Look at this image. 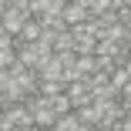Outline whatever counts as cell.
Wrapping results in <instances>:
<instances>
[{
	"label": "cell",
	"instance_id": "6da1fadb",
	"mask_svg": "<svg viewBox=\"0 0 131 131\" xmlns=\"http://www.w3.org/2000/svg\"><path fill=\"white\" fill-rule=\"evenodd\" d=\"M27 20H34V14H30V0H7L4 10H0V30L20 37V30L27 27Z\"/></svg>",
	"mask_w": 131,
	"mask_h": 131
},
{
	"label": "cell",
	"instance_id": "7a4b0ae2",
	"mask_svg": "<svg viewBox=\"0 0 131 131\" xmlns=\"http://www.w3.org/2000/svg\"><path fill=\"white\" fill-rule=\"evenodd\" d=\"M84 20H88V0H67L64 4V24L67 27H77Z\"/></svg>",
	"mask_w": 131,
	"mask_h": 131
},
{
	"label": "cell",
	"instance_id": "3957f363",
	"mask_svg": "<svg viewBox=\"0 0 131 131\" xmlns=\"http://www.w3.org/2000/svg\"><path fill=\"white\" fill-rule=\"evenodd\" d=\"M114 10V0H88V20H101Z\"/></svg>",
	"mask_w": 131,
	"mask_h": 131
},
{
	"label": "cell",
	"instance_id": "277c9868",
	"mask_svg": "<svg viewBox=\"0 0 131 131\" xmlns=\"http://www.w3.org/2000/svg\"><path fill=\"white\" fill-rule=\"evenodd\" d=\"M40 37H44V24L40 20H27V27L20 30V40L24 44H37Z\"/></svg>",
	"mask_w": 131,
	"mask_h": 131
},
{
	"label": "cell",
	"instance_id": "5b68a950",
	"mask_svg": "<svg viewBox=\"0 0 131 131\" xmlns=\"http://www.w3.org/2000/svg\"><path fill=\"white\" fill-rule=\"evenodd\" d=\"M34 128H37V131H40V128H57V114H54V108L37 111V114H34Z\"/></svg>",
	"mask_w": 131,
	"mask_h": 131
},
{
	"label": "cell",
	"instance_id": "8992f818",
	"mask_svg": "<svg viewBox=\"0 0 131 131\" xmlns=\"http://www.w3.org/2000/svg\"><path fill=\"white\" fill-rule=\"evenodd\" d=\"M44 97H61V94H67V84L64 81H40V88H37Z\"/></svg>",
	"mask_w": 131,
	"mask_h": 131
},
{
	"label": "cell",
	"instance_id": "52a82bcc",
	"mask_svg": "<svg viewBox=\"0 0 131 131\" xmlns=\"http://www.w3.org/2000/svg\"><path fill=\"white\" fill-rule=\"evenodd\" d=\"M81 128H84V124H81V118H77V111L57 118V131H81Z\"/></svg>",
	"mask_w": 131,
	"mask_h": 131
},
{
	"label": "cell",
	"instance_id": "ba28073f",
	"mask_svg": "<svg viewBox=\"0 0 131 131\" xmlns=\"http://www.w3.org/2000/svg\"><path fill=\"white\" fill-rule=\"evenodd\" d=\"M50 108H54V114L61 118V114H71V111H74V104H71L67 94H61V97H50Z\"/></svg>",
	"mask_w": 131,
	"mask_h": 131
},
{
	"label": "cell",
	"instance_id": "9c48e42d",
	"mask_svg": "<svg viewBox=\"0 0 131 131\" xmlns=\"http://www.w3.org/2000/svg\"><path fill=\"white\" fill-rule=\"evenodd\" d=\"M77 118H81V124H97V121H101V114H97L94 104H88V108H77Z\"/></svg>",
	"mask_w": 131,
	"mask_h": 131
},
{
	"label": "cell",
	"instance_id": "30bf717a",
	"mask_svg": "<svg viewBox=\"0 0 131 131\" xmlns=\"http://www.w3.org/2000/svg\"><path fill=\"white\" fill-rule=\"evenodd\" d=\"M114 14L118 24H131V0H114Z\"/></svg>",
	"mask_w": 131,
	"mask_h": 131
},
{
	"label": "cell",
	"instance_id": "8fae6325",
	"mask_svg": "<svg viewBox=\"0 0 131 131\" xmlns=\"http://www.w3.org/2000/svg\"><path fill=\"white\" fill-rule=\"evenodd\" d=\"M124 84H131L128 71H124V67H114V71H111V88H118V91H121Z\"/></svg>",
	"mask_w": 131,
	"mask_h": 131
},
{
	"label": "cell",
	"instance_id": "7c38bea8",
	"mask_svg": "<svg viewBox=\"0 0 131 131\" xmlns=\"http://www.w3.org/2000/svg\"><path fill=\"white\" fill-rule=\"evenodd\" d=\"M121 128H124V131H131V108L124 111V118H121Z\"/></svg>",
	"mask_w": 131,
	"mask_h": 131
},
{
	"label": "cell",
	"instance_id": "4fadbf2b",
	"mask_svg": "<svg viewBox=\"0 0 131 131\" xmlns=\"http://www.w3.org/2000/svg\"><path fill=\"white\" fill-rule=\"evenodd\" d=\"M124 71H128V77H131V54H128V61H124Z\"/></svg>",
	"mask_w": 131,
	"mask_h": 131
},
{
	"label": "cell",
	"instance_id": "5bb4252c",
	"mask_svg": "<svg viewBox=\"0 0 131 131\" xmlns=\"http://www.w3.org/2000/svg\"><path fill=\"white\" fill-rule=\"evenodd\" d=\"M81 131H101V128H97V124H84Z\"/></svg>",
	"mask_w": 131,
	"mask_h": 131
},
{
	"label": "cell",
	"instance_id": "9a60e30c",
	"mask_svg": "<svg viewBox=\"0 0 131 131\" xmlns=\"http://www.w3.org/2000/svg\"><path fill=\"white\" fill-rule=\"evenodd\" d=\"M111 131H124V128H121V124H118V128H111Z\"/></svg>",
	"mask_w": 131,
	"mask_h": 131
}]
</instances>
